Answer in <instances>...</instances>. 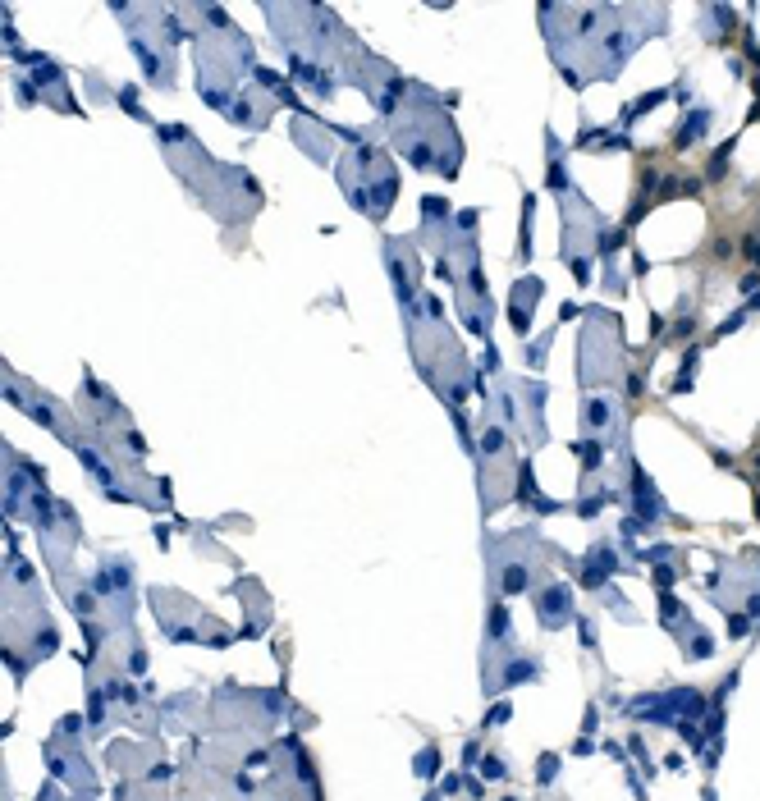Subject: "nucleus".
<instances>
[{"instance_id":"20e7f679","label":"nucleus","mask_w":760,"mask_h":801,"mask_svg":"<svg viewBox=\"0 0 760 801\" xmlns=\"http://www.w3.org/2000/svg\"><path fill=\"white\" fill-rule=\"evenodd\" d=\"M540 293H545V284L540 280H522L518 284V293H513V325H518V334H527V325H531V307L540 302Z\"/></svg>"},{"instance_id":"6e6552de","label":"nucleus","mask_w":760,"mask_h":801,"mask_svg":"<svg viewBox=\"0 0 760 801\" xmlns=\"http://www.w3.org/2000/svg\"><path fill=\"white\" fill-rule=\"evenodd\" d=\"M508 714H513V705H490V714H485V728H495V724H504V719H508Z\"/></svg>"},{"instance_id":"1a4fd4ad","label":"nucleus","mask_w":760,"mask_h":801,"mask_svg":"<svg viewBox=\"0 0 760 801\" xmlns=\"http://www.w3.org/2000/svg\"><path fill=\"white\" fill-rule=\"evenodd\" d=\"M476 756H481V747H476V742H467V747H463V765H472Z\"/></svg>"},{"instance_id":"39448f33","label":"nucleus","mask_w":760,"mask_h":801,"mask_svg":"<svg viewBox=\"0 0 760 801\" xmlns=\"http://www.w3.org/2000/svg\"><path fill=\"white\" fill-rule=\"evenodd\" d=\"M412 769H417V779H435V774H440V751L426 747V751L417 756V765H412Z\"/></svg>"},{"instance_id":"7ed1b4c3","label":"nucleus","mask_w":760,"mask_h":801,"mask_svg":"<svg viewBox=\"0 0 760 801\" xmlns=\"http://www.w3.org/2000/svg\"><path fill=\"white\" fill-rule=\"evenodd\" d=\"M618 568V559H614V545L609 540H600V545L591 549V559L582 563V586L586 591H605V582H609V572Z\"/></svg>"},{"instance_id":"f03ea898","label":"nucleus","mask_w":760,"mask_h":801,"mask_svg":"<svg viewBox=\"0 0 760 801\" xmlns=\"http://www.w3.org/2000/svg\"><path fill=\"white\" fill-rule=\"evenodd\" d=\"M531 604H536V618L545 632H554V627H563L573 614V586L568 582H540V591L531 595Z\"/></svg>"},{"instance_id":"423d86ee","label":"nucleus","mask_w":760,"mask_h":801,"mask_svg":"<svg viewBox=\"0 0 760 801\" xmlns=\"http://www.w3.org/2000/svg\"><path fill=\"white\" fill-rule=\"evenodd\" d=\"M559 779V756H540V769H536V783L540 788H550V783Z\"/></svg>"},{"instance_id":"f257e3e1","label":"nucleus","mask_w":760,"mask_h":801,"mask_svg":"<svg viewBox=\"0 0 760 801\" xmlns=\"http://www.w3.org/2000/svg\"><path fill=\"white\" fill-rule=\"evenodd\" d=\"M92 591L101 595V600H115L120 604V614L129 609V591H133V563L124 559V554H106V559L97 563V582H92Z\"/></svg>"},{"instance_id":"0eeeda50","label":"nucleus","mask_w":760,"mask_h":801,"mask_svg":"<svg viewBox=\"0 0 760 801\" xmlns=\"http://www.w3.org/2000/svg\"><path fill=\"white\" fill-rule=\"evenodd\" d=\"M481 774H485V779H508V760H504V756H485V760H481Z\"/></svg>"}]
</instances>
